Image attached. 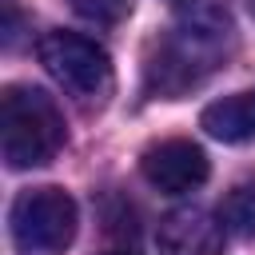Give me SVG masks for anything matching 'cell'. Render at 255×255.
<instances>
[{
    "instance_id": "1",
    "label": "cell",
    "mask_w": 255,
    "mask_h": 255,
    "mask_svg": "<svg viewBox=\"0 0 255 255\" xmlns=\"http://www.w3.org/2000/svg\"><path fill=\"white\" fill-rule=\"evenodd\" d=\"M64 147V116L40 88L12 84L0 96V151L12 171L44 167Z\"/></svg>"
},
{
    "instance_id": "2",
    "label": "cell",
    "mask_w": 255,
    "mask_h": 255,
    "mask_svg": "<svg viewBox=\"0 0 255 255\" xmlns=\"http://www.w3.org/2000/svg\"><path fill=\"white\" fill-rule=\"evenodd\" d=\"M36 56L48 68V76L80 104H104L112 96V60L92 36L52 28L40 36Z\"/></svg>"
},
{
    "instance_id": "3",
    "label": "cell",
    "mask_w": 255,
    "mask_h": 255,
    "mask_svg": "<svg viewBox=\"0 0 255 255\" xmlns=\"http://www.w3.org/2000/svg\"><path fill=\"white\" fill-rule=\"evenodd\" d=\"M223 40L219 32H199L179 24L171 36L159 40L155 56L147 60L143 76H147V92H159L163 100H179L187 88H195L223 56Z\"/></svg>"
},
{
    "instance_id": "4",
    "label": "cell",
    "mask_w": 255,
    "mask_h": 255,
    "mask_svg": "<svg viewBox=\"0 0 255 255\" xmlns=\"http://www.w3.org/2000/svg\"><path fill=\"white\" fill-rule=\"evenodd\" d=\"M8 227L20 255H60L76 239V203L60 187H28L16 195Z\"/></svg>"
},
{
    "instance_id": "5",
    "label": "cell",
    "mask_w": 255,
    "mask_h": 255,
    "mask_svg": "<svg viewBox=\"0 0 255 255\" xmlns=\"http://www.w3.org/2000/svg\"><path fill=\"white\" fill-rule=\"evenodd\" d=\"M139 171L143 179L163 191V195H183V191H195L203 179H207V155L199 143L191 139H159L143 151L139 159Z\"/></svg>"
},
{
    "instance_id": "6",
    "label": "cell",
    "mask_w": 255,
    "mask_h": 255,
    "mask_svg": "<svg viewBox=\"0 0 255 255\" xmlns=\"http://www.w3.org/2000/svg\"><path fill=\"white\" fill-rule=\"evenodd\" d=\"M223 219L203 207H175L159 219V255H223Z\"/></svg>"
},
{
    "instance_id": "7",
    "label": "cell",
    "mask_w": 255,
    "mask_h": 255,
    "mask_svg": "<svg viewBox=\"0 0 255 255\" xmlns=\"http://www.w3.org/2000/svg\"><path fill=\"white\" fill-rule=\"evenodd\" d=\"M199 128L219 143H247L255 139V88H243L235 96H223L203 108Z\"/></svg>"
},
{
    "instance_id": "8",
    "label": "cell",
    "mask_w": 255,
    "mask_h": 255,
    "mask_svg": "<svg viewBox=\"0 0 255 255\" xmlns=\"http://www.w3.org/2000/svg\"><path fill=\"white\" fill-rule=\"evenodd\" d=\"M219 219L231 235L239 239H255V175L239 179L227 195H223V207H219Z\"/></svg>"
},
{
    "instance_id": "9",
    "label": "cell",
    "mask_w": 255,
    "mask_h": 255,
    "mask_svg": "<svg viewBox=\"0 0 255 255\" xmlns=\"http://www.w3.org/2000/svg\"><path fill=\"white\" fill-rule=\"evenodd\" d=\"M131 4H135V0H72V8H76L80 16H88V20H96V24H116V20H124V16L131 12Z\"/></svg>"
},
{
    "instance_id": "10",
    "label": "cell",
    "mask_w": 255,
    "mask_h": 255,
    "mask_svg": "<svg viewBox=\"0 0 255 255\" xmlns=\"http://www.w3.org/2000/svg\"><path fill=\"white\" fill-rule=\"evenodd\" d=\"M183 4H195V0H175V8H183Z\"/></svg>"
},
{
    "instance_id": "11",
    "label": "cell",
    "mask_w": 255,
    "mask_h": 255,
    "mask_svg": "<svg viewBox=\"0 0 255 255\" xmlns=\"http://www.w3.org/2000/svg\"><path fill=\"white\" fill-rule=\"evenodd\" d=\"M108 255H128V251H108Z\"/></svg>"
},
{
    "instance_id": "12",
    "label": "cell",
    "mask_w": 255,
    "mask_h": 255,
    "mask_svg": "<svg viewBox=\"0 0 255 255\" xmlns=\"http://www.w3.org/2000/svg\"><path fill=\"white\" fill-rule=\"evenodd\" d=\"M251 8H255V0H251Z\"/></svg>"
}]
</instances>
